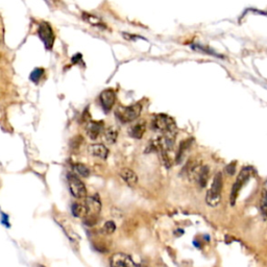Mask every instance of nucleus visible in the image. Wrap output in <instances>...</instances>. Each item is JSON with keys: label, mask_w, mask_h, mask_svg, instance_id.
Returning <instances> with one entry per match:
<instances>
[{"label": "nucleus", "mask_w": 267, "mask_h": 267, "mask_svg": "<svg viewBox=\"0 0 267 267\" xmlns=\"http://www.w3.org/2000/svg\"><path fill=\"white\" fill-rule=\"evenodd\" d=\"M103 138L108 144H114L118 138V131L115 127H109L103 131Z\"/></svg>", "instance_id": "17"}, {"label": "nucleus", "mask_w": 267, "mask_h": 267, "mask_svg": "<svg viewBox=\"0 0 267 267\" xmlns=\"http://www.w3.org/2000/svg\"><path fill=\"white\" fill-rule=\"evenodd\" d=\"M68 184H69V189L71 194L75 198H86L87 197V189L83 182L80 180L79 177H76L73 173H69L67 177Z\"/></svg>", "instance_id": "4"}, {"label": "nucleus", "mask_w": 267, "mask_h": 267, "mask_svg": "<svg viewBox=\"0 0 267 267\" xmlns=\"http://www.w3.org/2000/svg\"><path fill=\"white\" fill-rule=\"evenodd\" d=\"M145 131H146L145 121L140 120L129 128L128 134L134 139H142V137L144 136V134H145Z\"/></svg>", "instance_id": "13"}, {"label": "nucleus", "mask_w": 267, "mask_h": 267, "mask_svg": "<svg viewBox=\"0 0 267 267\" xmlns=\"http://www.w3.org/2000/svg\"><path fill=\"white\" fill-rule=\"evenodd\" d=\"M73 170L82 178H88L90 175V169L86 165L82 163H76L73 165Z\"/></svg>", "instance_id": "20"}, {"label": "nucleus", "mask_w": 267, "mask_h": 267, "mask_svg": "<svg viewBox=\"0 0 267 267\" xmlns=\"http://www.w3.org/2000/svg\"><path fill=\"white\" fill-rule=\"evenodd\" d=\"M85 205L88 209L89 215L91 216H96L102 211V201L98 194L87 196Z\"/></svg>", "instance_id": "9"}, {"label": "nucleus", "mask_w": 267, "mask_h": 267, "mask_svg": "<svg viewBox=\"0 0 267 267\" xmlns=\"http://www.w3.org/2000/svg\"><path fill=\"white\" fill-rule=\"evenodd\" d=\"M224 186V178L223 174L218 172L215 174L214 180L212 182V185L207 192L205 196V202L210 207H216L221 201V191H223Z\"/></svg>", "instance_id": "1"}, {"label": "nucleus", "mask_w": 267, "mask_h": 267, "mask_svg": "<svg viewBox=\"0 0 267 267\" xmlns=\"http://www.w3.org/2000/svg\"><path fill=\"white\" fill-rule=\"evenodd\" d=\"M235 163H231L230 165H227L226 167V171L228 173V174H234L235 172Z\"/></svg>", "instance_id": "23"}, {"label": "nucleus", "mask_w": 267, "mask_h": 267, "mask_svg": "<svg viewBox=\"0 0 267 267\" xmlns=\"http://www.w3.org/2000/svg\"><path fill=\"white\" fill-rule=\"evenodd\" d=\"M111 267H138L133 258L124 253L114 254L110 259Z\"/></svg>", "instance_id": "6"}, {"label": "nucleus", "mask_w": 267, "mask_h": 267, "mask_svg": "<svg viewBox=\"0 0 267 267\" xmlns=\"http://www.w3.org/2000/svg\"><path fill=\"white\" fill-rule=\"evenodd\" d=\"M99 102H101L103 111L109 113L113 109V106L116 102L115 91H114L113 89H106L103 91L102 94L99 95Z\"/></svg>", "instance_id": "8"}, {"label": "nucleus", "mask_w": 267, "mask_h": 267, "mask_svg": "<svg viewBox=\"0 0 267 267\" xmlns=\"http://www.w3.org/2000/svg\"><path fill=\"white\" fill-rule=\"evenodd\" d=\"M120 177L125 184L129 187H136V185L138 184V175L136 174L135 171L129 168H122L119 172Z\"/></svg>", "instance_id": "11"}, {"label": "nucleus", "mask_w": 267, "mask_h": 267, "mask_svg": "<svg viewBox=\"0 0 267 267\" xmlns=\"http://www.w3.org/2000/svg\"><path fill=\"white\" fill-rule=\"evenodd\" d=\"M88 151L92 157L102 159V160H105L109 156L108 147L104 146L103 144H99V143L93 144V145H90L88 148Z\"/></svg>", "instance_id": "12"}, {"label": "nucleus", "mask_w": 267, "mask_h": 267, "mask_svg": "<svg viewBox=\"0 0 267 267\" xmlns=\"http://www.w3.org/2000/svg\"><path fill=\"white\" fill-rule=\"evenodd\" d=\"M249 174H250V172H249V169H247V168L243 169V170L239 173L237 180H236L235 184H234L233 187H232V192H231V204H232V205H234L235 202H236V200H237V197H238V194H239V192H240V190H241V188L243 187V185L246 184V181L248 180Z\"/></svg>", "instance_id": "7"}, {"label": "nucleus", "mask_w": 267, "mask_h": 267, "mask_svg": "<svg viewBox=\"0 0 267 267\" xmlns=\"http://www.w3.org/2000/svg\"><path fill=\"white\" fill-rule=\"evenodd\" d=\"M62 227L64 228V232L68 236V238H69L71 243L74 244L75 246H78V244L80 242V236L76 234V232L73 230V227L69 224H67V225L64 224L62 226Z\"/></svg>", "instance_id": "18"}, {"label": "nucleus", "mask_w": 267, "mask_h": 267, "mask_svg": "<svg viewBox=\"0 0 267 267\" xmlns=\"http://www.w3.org/2000/svg\"><path fill=\"white\" fill-rule=\"evenodd\" d=\"M104 131V125L102 121H90L86 126L87 136L91 140H96Z\"/></svg>", "instance_id": "10"}, {"label": "nucleus", "mask_w": 267, "mask_h": 267, "mask_svg": "<svg viewBox=\"0 0 267 267\" xmlns=\"http://www.w3.org/2000/svg\"><path fill=\"white\" fill-rule=\"evenodd\" d=\"M260 210L262 214L267 217V181L264 183L262 189V194L260 198Z\"/></svg>", "instance_id": "19"}, {"label": "nucleus", "mask_w": 267, "mask_h": 267, "mask_svg": "<svg viewBox=\"0 0 267 267\" xmlns=\"http://www.w3.org/2000/svg\"><path fill=\"white\" fill-rule=\"evenodd\" d=\"M116 228H117L116 224L114 223L113 220H108L103 226V232L106 235H112L113 233H115Z\"/></svg>", "instance_id": "21"}, {"label": "nucleus", "mask_w": 267, "mask_h": 267, "mask_svg": "<svg viewBox=\"0 0 267 267\" xmlns=\"http://www.w3.org/2000/svg\"><path fill=\"white\" fill-rule=\"evenodd\" d=\"M71 212L72 215L76 218H85L89 215L88 209L86 207L85 204H79V203H74L71 205Z\"/></svg>", "instance_id": "16"}, {"label": "nucleus", "mask_w": 267, "mask_h": 267, "mask_svg": "<svg viewBox=\"0 0 267 267\" xmlns=\"http://www.w3.org/2000/svg\"><path fill=\"white\" fill-rule=\"evenodd\" d=\"M209 175H210V169L208 166L203 165L201 167L200 171H198L196 178L194 180V182L196 184L200 186V188H204L205 187V185L208 184V180H209Z\"/></svg>", "instance_id": "14"}, {"label": "nucleus", "mask_w": 267, "mask_h": 267, "mask_svg": "<svg viewBox=\"0 0 267 267\" xmlns=\"http://www.w3.org/2000/svg\"><path fill=\"white\" fill-rule=\"evenodd\" d=\"M151 126L154 131L164 134H177V125H175L174 120L165 115V114H160L155 116L152 119Z\"/></svg>", "instance_id": "2"}, {"label": "nucleus", "mask_w": 267, "mask_h": 267, "mask_svg": "<svg viewBox=\"0 0 267 267\" xmlns=\"http://www.w3.org/2000/svg\"><path fill=\"white\" fill-rule=\"evenodd\" d=\"M43 75H44V69H42V68H38V69H35L32 72V74H30V80H32L34 82H38Z\"/></svg>", "instance_id": "22"}, {"label": "nucleus", "mask_w": 267, "mask_h": 267, "mask_svg": "<svg viewBox=\"0 0 267 267\" xmlns=\"http://www.w3.org/2000/svg\"><path fill=\"white\" fill-rule=\"evenodd\" d=\"M38 267H45V266H43V265H39Z\"/></svg>", "instance_id": "24"}, {"label": "nucleus", "mask_w": 267, "mask_h": 267, "mask_svg": "<svg viewBox=\"0 0 267 267\" xmlns=\"http://www.w3.org/2000/svg\"><path fill=\"white\" fill-rule=\"evenodd\" d=\"M38 35H39L40 39L43 41L45 47L47 49H51L55 43V33L47 22H41L39 28H38Z\"/></svg>", "instance_id": "5"}, {"label": "nucleus", "mask_w": 267, "mask_h": 267, "mask_svg": "<svg viewBox=\"0 0 267 267\" xmlns=\"http://www.w3.org/2000/svg\"><path fill=\"white\" fill-rule=\"evenodd\" d=\"M142 112V105L140 103H134L128 106H118L115 111V115L122 123H129L138 119Z\"/></svg>", "instance_id": "3"}, {"label": "nucleus", "mask_w": 267, "mask_h": 267, "mask_svg": "<svg viewBox=\"0 0 267 267\" xmlns=\"http://www.w3.org/2000/svg\"><path fill=\"white\" fill-rule=\"evenodd\" d=\"M82 18L85 20L87 23H89L91 26L98 27V28H106V25L104 22L97 16H94L92 14L89 13H82Z\"/></svg>", "instance_id": "15"}]
</instances>
